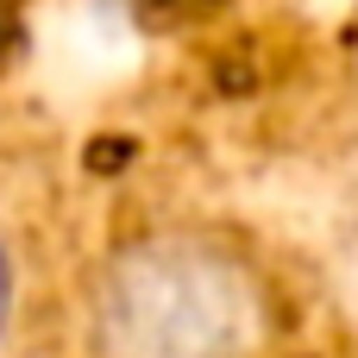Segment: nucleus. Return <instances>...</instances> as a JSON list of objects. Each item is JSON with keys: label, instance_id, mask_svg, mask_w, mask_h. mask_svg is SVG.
Listing matches in <instances>:
<instances>
[{"label": "nucleus", "instance_id": "obj_1", "mask_svg": "<svg viewBox=\"0 0 358 358\" xmlns=\"http://www.w3.org/2000/svg\"><path fill=\"white\" fill-rule=\"evenodd\" d=\"M264 334V271L214 227H151L94 271V358H252Z\"/></svg>", "mask_w": 358, "mask_h": 358}, {"label": "nucleus", "instance_id": "obj_2", "mask_svg": "<svg viewBox=\"0 0 358 358\" xmlns=\"http://www.w3.org/2000/svg\"><path fill=\"white\" fill-rule=\"evenodd\" d=\"M6 321H13V264H6V245H0V340H6Z\"/></svg>", "mask_w": 358, "mask_h": 358}]
</instances>
